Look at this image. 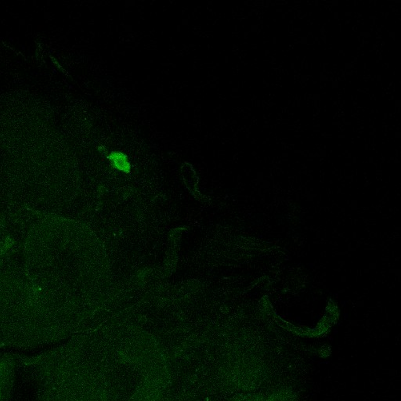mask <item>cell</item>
Returning a JSON list of instances; mask_svg holds the SVG:
<instances>
[{
    "label": "cell",
    "mask_w": 401,
    "mask_h": 401,
    "mask_svg": "<svg viewBox=\"0 0 401 401\" xmlns=\"http://www.w3.org/2000/svg\"><path fill=\"white\" fill-rule=\"evenodd\" d=\"M109 159L111 161L114 167L122 170V171L129 173L130 171V164L128 159L127 156L119 151H114L109 155Z\"/></svg>",
    "instance_id": "cell-1"
}]
</instances>
